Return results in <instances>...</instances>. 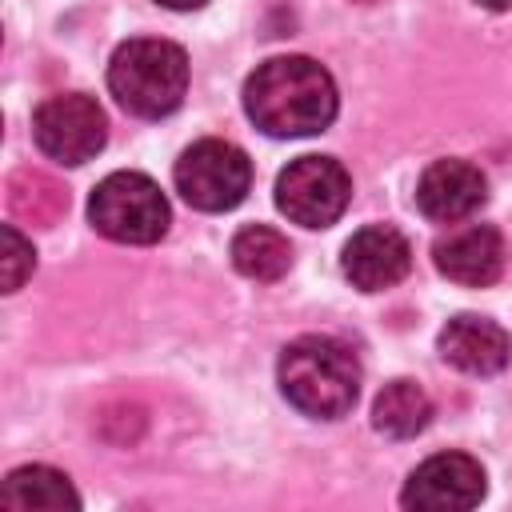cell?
Returning <instances> with one entry per match:
<instances>
[{"instance_id": "obj_11", "label": "cell", "mask_w": 512, "mask_h": 512, "mask_svg": "<svg viewBox=\"0 0 512 512\" xmlns=\"http://www.w3.org/2000/svg\"><path fill=\"white\" fill-rule=\"evenodd\" d=\"M484 200H488V184L480 168L468 160H436L416 180V208L440 224H456L472 216Z\"/></svg>"}, {"instance_id": "obj_3", "label": "cell", "mask_w": 512, "mask_h": 512, "mask_svg": "<svg viewBox=\"0 0 512 512\" xmlns=\"http://www.w3.org/2000/svg\"><path fill=\"white\" fill-rule=\"evenodd\" d=\"M108 88L124 112L160 120L176 112L188 92V56L172 40H128L112 52Z\"/></svg>"}, {"instance_id": "obj_18", "label": "cell", "mask_w": 512, "mask_h": 512, "mask_svg": "<svg viewBox=\"0 0 512 512\" xmlns=\"http://www.w3.org/2000/svg\"><path fill=\"white\" fill-rule=\"evenodd\" d=\"M164 8H176V12H192V8H200V4H208V0H160Z\"/></svg>"}, {"instance_id": "obj_10", "label": "cell", "mask_w": 512, "mask_h": 512, "mask_svg": "<svg viewBox=\"0 0 512 512\" xmlns=\"http://www.w3.org/2000/svg\"><path fill=\"white\" fill-rule=\"evenodd\" d=\"M340 264H344V276L360 292H384V288H392V284H400L408 276L412 248L396 228L372 224V228H360L344 244V260Z\"/></svg>"}, {"instance_id": "obj_2", "label": "cell", "mask_w": 512, "mask_h": 512, "mask_svg": "<svg viewBox=\"0 0 512 512\" xmlns=\"http://www.w3.org/2000/svg\"><path fill=\"white\" fill-rule=\"evenodd\" d=\"M276 380L292 408L316 420H336L356 404L360 364L352 348L332 336H300L280 352Z\"/></svg>"}, {"instance_id": "obj_6", "label": "cell", "mask_w": 512, "mask_h": 512, "mask_svg": "<svg viewBox=\"0 0 512 512\" xmlns=\"http://www.w3.org/2000/svg\"><path fill=\"white\" fill-rule=\"evenodd\" d=\"M352 200V180L332 156H300L276 176V208L304 228H328Z\"/></svg>"}, {"instance_id": "obj_1", "label": "cell", "mask_w": 512, "mask_h": 512, "mask_svg": "<svg viewBox=\"0 0 512 512\" xmlns=\"http://www.w3.org/2000/svg\"><path fill=\"white\" fill-rule=\"evenodd\" d=\"M244 112L268 136H312L336 116V84L308 56H272L248 76Z\"/></svg>"}, {"instance_id": "obj_17", "label": "cell", "mask_w": 512, "mask_h": 512, "mask_svg": "<svg viewBox=\"0 0 512 512\" xmlns=\"http://www.w3.org/2000/svg\"><path fill=\"white\" fill-rule=\"evenodd\" d=\"M32 268H36L32 244L12 224H4V292H16L32 276Z\"/></svg>"}, {"instance_id": "obj_19", "label": "cell", "mask_w": 512, "mask_h": 512, "mask_svg": "<svg viewBox=\"0 0 512 512\" xmlns=\"http://www.w3.org/2000/svg\"><path fill=\"white\" fill-rule=\"evenodd\" d=\"M476 4H484V8H492V12H504V8H512V0H476Z\"/></svg>"}, {"instance_id": "obj_12", "label": "cell", "mask_w": 512, "mask_h": 512, "mask_svg": "<svg viewBox=\"0 0 512 512\" xmlns=\"http://www.w3.org/2000/svg\"><path fill=\"white\" fill-rule=\"evenodd\" d=\"M436 344H440V356H444L452 368L468 372V376H492V372H500V368L508 364V356H512L508 332H504L500 324H492V320H484V316H468V312L456 316V320H448Z\"/></svg>"}, {"instance_id": "obj_4", "label": "cell", "mask_w": 512, "mask_h": 512, "mask_svg": "<svg viewBox=\"0 0 512 512\" xmlns=\"http://www.w3.org/2000/svg\"><path fill=\"white\" fill-rule=\"evenodd\" d=\"M88 216L116 244H152L168 232V200L144 172H112L96 184Z\"/></svg>"}, {"instance_id": "obj_16", "label": "cell", "mask_w": 512, "mask_h": 512, "mask_svg": "<svg viewBox=\"0 0 512 512\" xmlns=\"http://www.w3.org/2000/svg\"><path fill=\"white\" fill-rule=\"evenodd\" d=\"M232 264H236L240 276L268 284V280H280L292 268V248H288V240L276 228L252 224V228H240L236 232V240H232Z\"/></svg>"}, {"instance_id": "obj_20", "label": "cell", "mask_w": 512, "mask_h": 512, "mask_svg": "<svg viewBox=\"0 0 512 512\" xmlns=\"http://www.w3.org/2000/svg\"><path fill=\"white\" fill-rule=\"evenodd\" d=\"M360 4H372V0H360Z\"/></svg>"}, {"instance_id": "obj_14", "label": "cell", "mask_w": 512, "mask_h": 512, "mask_svg": "<svg viewBox=\"0 0 512 512\" xmlns=\"http://www.w3.org/2000/svg\"><path fill=\"white\" fill-rule=\"evenodd\" d=\"M8 208L32 228H52L68 212V188L44 168H20L8 180Z\"/></svg>"}, {"instance_id": "obj_15", "label": "cell", "mask_w": 512, "mask_h": 512, "mask_svg": "<svg viewBox=\"0 0 512 512\" xmlns=\"http://www.w3.org/2000/svg\"><path fill=\"white\" fill-rule=\"evenodd\" d=\"M432 420V400L416 380H392L380 388L376 404H372V424L376 432L392 436V440H408L416 432H424Z\"/></svg>"}, {"instance_id": "obj_5", "label": "cell", "mask_w": 512, "mask_h": 512, "mask_svg": "<svg viewBox=\"0 0 512 512\" xmlns=\"http://www.w3.org/2000/svg\"><path fill=\"white\" fill-rule=\"evenodd\" d=\"M176 192L200 212H228L252 188L248 156L228 140H196L176 160Z\"/></svg>"}, {"instance_id": "obj_9", "label": "cell", "mask_w": 512, "mask_h": 512, "mask_svg": "<svg viewBox=\"0 0 512 512\" xmlns=\"http://www.w3.org/2000/svg\"><path fill=\"white\" fill-rule=\"evenodd\" d=\"M432 260L448 280L488 288L504 268V240L492 224H460L432 244Z\"/></svg>"}, {"instance_id": "obj_8", "label": "cell", "mask_w": 512, "mask_h": 512, "mask_svg": "<svg viewBox=\"0 0 512 512\" xmlns=\"http://www.w3.org/2000/svg\"><path fill=\"white\" fill-rule=\"evenodd\" d=\"M484 468L480 460L464 452H440L428 456L404 484L400 504L404 508H424V512H460L476 508L484 500Z\"/></svg>"}, {"instance_id": "obj_7", "label": "cell", "mask_w": 512, "mask_h": 512, "mask_svg": "<svg viewBox=\"0 0 512 512\" xmlns=\"http://www.w3.org/2000/svg\"><path fill=\"white\" fill-rule=\"evenodd\" d=\"M32 136L44 156L60 164H84L92 160L108 140V120L100 104L84 92H60L48 96L32 116Z\"/></svg>"}, {"instance_id": "obj_13", "label": "cell", "mask_w": 512, "mask_h": 512, "mask_svg": "<svg viewBox=\"0 0 512 512\" xmlns=\"http://www.w3.org/2000/svg\"><path fill=\"white\" fill-rule=\"evenodd\" d=\"M0 504L12 512H64V508H80V496L64 472L48 464H24L8 472L0 488Z\"/></svg>"}]
</instances>
